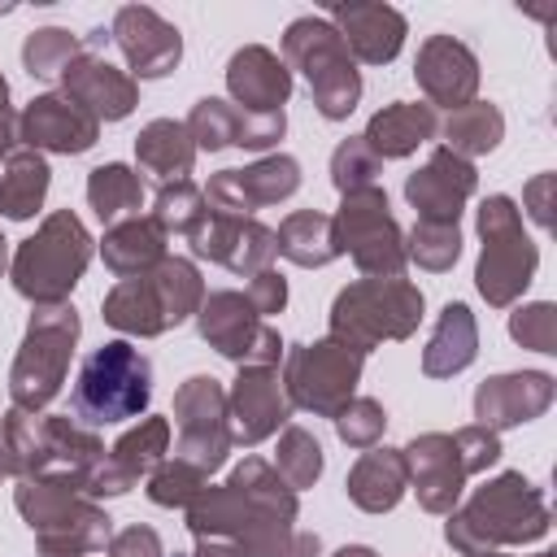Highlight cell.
Wrapping results in <instances>:
<instances>
[{
    "mask_svg": "<svg viewBox=\"0 0 557 557\" xmlns=\"http://www.w3.org/2000/svg\"><path fill=\"white\" fill-rule=\"evenodd\" d=\"M200 283L196 270L187 261H161L157 274L144 278H122L113 287V296L104 300V322L122 326V331H165L170 322L178 326L187 318V309L196 305Z\"/></svg>",
    "mask_w": 557,
    "mask_h": 557,
    "instance_id": "cell-2",
    "label": "cell"
},
{
    "mask_svg": "<svg viewBox=\"0 0 557 557\" xmlns=\"http://www.w3.org/2000/svg\"><path fill=\"white\" fill-rule=\"evenodd\" d=\"M44 187H48V165L35 152H17L9 161V174L0 178V209L9 218H30L35 205L44 200Z\"/></svg>",
    "mask_w": 557,
    "mask_h": 557,
    "instance_id": "cell-28",
    "label": "cell"
},
{
    "mask_svg": "<svg viewBox=\"0 0 557 557\" xmlns=\"http://www.w3.org/2000/svg\"><path fill=\"white\" fill-rule=\"evenodd\" d=\"M339 226H344V244L339 248H352L361 270H387V274L400 270V261H405L400 235H396V222L387 218V196L379 187L348 191Z\"/></svg>",
    "mask_w": 557,
    "mask_h": 557,
    "instance_id": "cell-8",
    "label": "cell"
},
{
    "mask_svg": "<svg viewBox=\"0 0 557 557\" xmlns=\"http://www.w3.org/2000/svg\"><path fill=\"white\" fill-rule=\"evenodd\" d=\"M148 396H152L148 357L135 344L113 339L83 361L74 392H70V409L87 426H109V422L139 418L148 409Z\"/></svg>",
    "mask_w": 557,
    "mask_h": 557,
    "instance_id": "cell-1",
    "label": "cell"
},
{
    "mask_svg": "<svg viewBox=\"0 0 557 557\" xmlns=\"http://www.w3.org/2000/svg\"><path fill=\"white\" fill-rule=\"evenodd\" d=\"M448 139H453V148L487 152V148H496V139H500V113L487 109V104H474V109H466V113H457V117L448 122Z\"/></svg>",
    "mask_w": 557,
    "mask_h": 557,
    "instance_id": "cell-32",
    "label": "cell"
},
{
    "mask_svg": "<svg viewBox=\"0 0 557 557\" xmlns=\"http://www.w3.org/2000/svg\"><path fill=\"white\" fill-rule=\"evenodd\" d=\"M405 492V461L392 453V448H379V453H366L348 479V496L361 505V509H392Z\"/></svg>",
    "mask_w": 557,
    "mask_h": 557,
    "instance_id": "cell-21",
    "label": "cell"
},
{
    "mask_svg": "<svg viewBox=\"0 0 557 557\" xmlns=\"http://www.w3.org/2000/svg\"><path fill=\"white\" fill-rule=\"evenodd\" d=\"M0 244H4V239H0ZM0 265H4V248H0Z\"/></svg>",
    "mask_w": 557,
    "mask_h": 557,
    "instance_id": "cell-40",
    "label": "cell"
},
{
    "mask_svg": "<svg viewBox=\"0 0 557 557\" xmlns=\"http://www.w3.org/2000/svg\"><path fill=\"white\" fill-rule=\"evenodd\" d=\"M74 83L78 104H91L96 117H126L131 113V83H122L109 65L100 61H65V87Z\"/></svg>",
    "mask_w": 557,
    "mask_h": 557,
    "instance_id": "cell-24",
    "label": "cell"
},
{
    "mask_svg": "<svg viewBox=\"0 0 557 557\" xmlns=\"http://www.w3.org/2000/svg\"><path fill=\"white\" fill-rule=\"evenodd\" d=\"M87 196L100 213V222H113L122 209H139V178L126 170V165H100L91 170V183H87Z\"/></svg>",
    "mask_w": 557,
    "mask_h": 557,
    "instance_id": "cell-29",
    "label": "cell"
},
{
    "mask_svg": "<svg viewBox=\"0 0 557 557\" xmlns=\"http://www.w3.org/2000/svg\"><path fill=\"white\" fill-rule=\"evenodd\" d=\"M287 57H296L300 65H309V87L318 96V109L326 117H344L352 104H357V91H361V78L357 70L348 65V52H344V35H335L326 22L318 17H305L287 30Z\"/></svg>",
    "mask_w": 557,
    "mask_h": 557,
    "instance_id": "cell-5",
    "label": "cell"
},
{
    "mask_svg": "<svg viewBox=\"0 0 557 557\" xmlns=\"http://www.w3.org/2000/svg\"><path fill=\"white\" fill-rule=\"evenodd\" d=\"M409 466L418 479V496L426 509H448L457 500L466 457H457V440L448 435H422L409 444Z\"/></svg>",
    "mask_w": 557,
    "mask_h": 557,
    "instance_id": "cell-14",
    "label": "cell"
},
{
    "mask_svg": "<svg viewBox=\"0 0 557 557\" xmlns=\"http://www.w3.org/2000/svg\"><path fill=\"white\" fill-rule=\"evenodd\" d=\"M235 413H239V440H261L265 431H274L287 418V400L278 396V383L270 379V370H248L239 374L235 387Z\"/></svg>",
    "mask_w": 557,
    "mask_h": 557,
    "instance_id": "cell-20",
    "label": "cell"
},
{
    "mask_svg": "<svg viewBox=\"0 0 557 557\" xmlns=\"http://www.w3.org/2000/svg\"><path fill=\"white\" fill-rule=\"evenodd\" d=\"M474 531L483 535L479 540V557L496 540H531V535H544L548 531V513L540 505V492H531V483L522 474H500L496 483H487L470 500V509L461 518L448 522V544L466 548V540Z\"/></svg>",
    "mask_w": 557,
    "mask_h": 557,
    "instance_id": "cell-3",
    "label": "cell"
},
{
    "mask_svg": "<svg viewBox=\"0 0 557 557\" xmlns=\"http://www.w3.org/2000/svg\"><path fill=\"white\" fill-rule=\"evenodd\" d=\"M78 335V318L74 309H48L39 313V322H30V335H26V348L13 366V396L17 405H44L57 383H61V370L70 361V344Z\"/></svg>",
    "mask_w": 557,
    "mask_h": 557,
    "instance_id": "cell-7",
    "label": "cell"
},
{
    "mask_svg": "<svg viewBox=\"0 0 557 557\" xmlns=\"http://www.w3.org/2000/svg\"><path fill=\"white\" fill-rule=\"evenodd\" d=\"M457 226H431V222H422L418 231H413V257L422 261V265H431V270H444L448 261H457Z\"/></svg>",
    "mask_w": 557,
    "mask_h": 557,
    "instance_id": "cell-34",
    "label": "cell"
},
{
    "mask_svg": "<svg viewBox=\"0 0 557 557\" xmlns=\"http://www.w3.org/2000/svg\"><path fill=\"white\" fill-rule=\"evenodd\" d=\"M296 183H300L296 178V161L292 157H274V161H261L252 170H222L209 183L205 196L218 205L213 213H252L257 205L296 191Z\"/></svg>",
    "mask_w": 557,
    "mask_h": 557,
    "instance_id": "cell-10",
    "label": "cell"
},
{
    "mask_svg": "<svg viewBox=\"0 0 557 557\" xmlns=\"http://www.w3.org/2000/svg\"><path fill=\"white\" fill-rule=\"evenodd\" d=\"M274 239H278L274 248L287 252V257L300 261V265H322V261H331V257L339 252L335 226H331V218H322V213H292V218L278 226Z\"/></svg>",
    "mask_w": 557,
    "mask_h": 557,
    "instance_id": "cell-25",
    "label": "cell"
},
{
    "mask_svg": "<svg viewBox=\"0 0 557 557\" xmlns=\"http://www.w3.org/2000/svg\"><path fill=\"white\" fill-rule=\"evenodd\" d=\"M418 78H422V87H426L435 100L457 104L461 96L474 91V57H470L461 44H453V39H431V44L422 48Z\"/></svg>",
    "mask_w": 557,
    "mask_h": 557,
    "instance_id": "cell-19",
    "label": "cell"
},
{
    "mask_svg": "<svg viewBox=\"0 0 557 557\" xmlns=\"http://www.w3.org/2000/svg\"><path fill=\"white\" fill-rule=\"evenodd\" d=\"M335 17L348 26V44L366 57V61H392L396 48H400V35H405V22L400 13L392 9H335Z\"/></svg>",
    "mask_w": 557,
    "mask_h": 557,
    "instance_id": "cell-23",
    "label": "cell"
},
{
    "mask_svg": "<svg viewBox=\"0 0 557 557\" xmlns=\"http://www.w3.org/2000/svg\"><path fill=\"white\" fill-rule=\"evenodd\" d=\"M200 557H244L239 548H218V553H200Z\"/></svg>",
    "mask_w": 557,
    "mask_h": 557,
    "instance_id": "cell-38",
    "label": "cell"
},
{
    "mask_svg": "<svg viewBox=\"0 0 557 557\" xmlns=\"http://www.w3.org/2000/svg\"><path fill=\"white\" fill-rule=\"evenodd\" d=\"M126 252H139V261H152L157 252H161V235H157V226H148V222H126V226H117L109 239H104V257H109V265L122 274V265H126Z\"/></svg>",
    "mask_w": 557,
    "mask_h": 557,
    "instance_id": "cell-33",
    "label": "cell"
},
{
    "mask_svg": "<svg viewBox=\"0 0 557 557\" xmlns=\"http://www.w3.org/2000/svg\"><path fill=\"white\" fill-rule=\"evenodd\" d=\"M196 213H200V205H196V191L183 183L178 191H161V200H157V222L161 226H178V231H187L191 222H196Z\"/></svg>",
    "mask_w": 557,
    "mask_h": 557,
    "instance_id": "cell-36",
    "label": "cell"
},
{
    "mask_svg": "<svg viewBox=\"0 0 557 557\" xmlns=\"http://www.w3.org/2000/svg\"><path fill=\"white\" fill-rule=\"evenodd\" d=\"M339 557H374V553H370V548H344Z\"/></svg>",
    "mask_w": 557,
    "mask_h": 557,
    "instance_id": "cell-39",
    "label": "cell"
},
{
    "mask_svg": "<svg viewBox=\"0 0 557 557\" xmlns=\"http://www.w3.org/2000/svg\"><path fill=\"white\" fill-rule=\"evenodd\" d=\"M470 357H474V322H470V309L466 305H448L422 366H426V374H453V370L470 366Z\"/></svg>",
    "mask_w": 557,
    "mask_h": 557,
    "instance_id": "cell-26",
    "label": "cell"
},
{
    "mask_svg": "<svg viewBox=\"0 0 557 557\" xmlns=\"http://www.w3.org/2000/svg\"><path fill=\"white\" fill-rule=\"evenodd\" d=\"M435 131V117L426 104H392L383 113H374L370 131H366V144L383 157H405L413 152L426 135Z\"/></svg>",
    "mask_w": 557,
    "mask_h": 557,
    "instance_id": "cell-22",
    "label": "cell"
},
{
    "mask_svg": "<svg viewBox=\"0 0 557 557\" xmlns=\"http://www.w3.org/2000/svg\"><path fill=\"white\" fill-rule=\"evenodd\" d=\"M231 91L248 104V113H278L292 91V78L265 48H248L231 61Z\"/></svg>",
    "mask_w": 557,
    "mask_h": 557,
    "instance_id": "cell-18",
    "label": "cell"
},
{
    "mask_svg": "<svg viewBox=\"0 0 557 557\" xmlns=\"http://www.w3.org/2000/svg\"><path fill=\"white\" fill-rule=\"evenodd\" d=\"M470 187H474V170L453 152H435V161L405 183L409 200L431 226H457V205L466 200Z\"/></svg>",
    "mask_w": 557,
    "mask_h": 557,
    "instance_id": "cell-11",
    "label": "cell"
},
{
    "mask_svg": "<svg viewBox=\"0 0 557 557\" xmlns=\"http://www.w3.org/2000/svg\"><path fill=\"white\" fill-rule=\"evenodd\" d=\"M22 135L30 144H44V148H57V152H83L96 139V117H87L78 104L61 100V96H44L26 109Z\"/></svg>",
    "mask_w": 557,
    "mask_h": 557,
    "instance_id": "cell-17",
    "label": "cell"
},
{
    "mask_svg": "<svg viewBox=\"0 0 557 557\" xmlns=\"http://www.w3.org/2000/svg\"><path fill=\"white\" fill-rule=\"evenodd\" d=\"M553 396V379L548 374H505V379H492L479 387L474 396V409H479V422L487 426H513V422H527L531 413H540Z\"/></svg>",
    "mask_w": 557,
    "mask_h": 557,
    "instance_id": "cell-16",
    "label": "cell"
},
{
    "mask_svg": "<svg viewBox=\"0 0 557 557\" xmlns=\"http://www.w3.org/2000/svg\"><path fill=\"white\" fill-rule=\"evenodd\" d=\"M87 244L91 239L74 213H52L44 222V231L22 244V252L13 261L17 292L35 296V300H61L87 265V252H91Z\"/></svg>",
    "mask_w": 557,
    "mask_h": 557,
    "instance_id": "cell-4",
    "label": "cell"
},
{
    "mask_svg": "<svg viewBox=\"0 0 557 557\" xmlns=\"http://www.w3.org/2000/svg\"><path fill=\"white\" fill-rule=\"evenodd\" d=\"M161 444H165V422L161 418H152L144 431H135V435H126L117 448H113V461L122 466L117 470V479H122V487L139 474V470H148L157 457H161Z\"/></svg>",
    "mask_w": 557,
    "mask_h": 557,
    "instance_id": "cell-31",
    "label": "cell"
},
{
    "mask_svg": "<svg viewBox=\"0 0 557 557\" xmlns=\"http://www.w3.org/2000/svg\"><path fill=\"white\" fill-rule=\"evenodd\" d=\"M117 39H122V48H126V57H131L139 78L165 74L178 61V52H183L178 48V30H170L148 9H122L117 13Z\"/></svg>",
    "mask_w": 557,
    "mask_h": 557,
    "instance_id": "cell-15",
    "label": "cell"
},
{
    "mask_svg": "<svg viewBox=\"0 0 557 557\" xmlns=\"http://www.w3.org/2000/svg\"><path fill=\"white\" fill-rule=\"evenodd\" d=\"M357 366H361V352L352 344H313V348H300L292 352V396L309 409H322V413H335L339 396L352 392V379H357Z\"/></svg>",
    "mask_w": 557,
    "mask_h": 557,
    "instance_id": "cell-9",
    "label": "cell"
},
{
    "mask_svg": "<svg viewBox=\"0 0 557 557\" xmlns=\"http://www.w3.org/2000/svg\"><path fill=\"white\" fill-rule=\"evenodd\" d=\"M239 305H244L239 296L218 292V296H209V305H205V313H200L205 339H213V348L226 352V357H248V352H252L257 326H252V318H235Z\"/></svg>",
    "mask_w": 557,
    "mask_h": 557,
    "instance_id": "cell-27",
    "label": "cell"
},
{
    "mask_svg": "<svg viewBox=\"0 0 557 557\" xmlns=\"http://www.w3.org/2000/svg\"><path fill=\"white\" fill-rule=\"evenodd\" d=\"M409 287L405 283H361V287H348L339 300H335V335H352L357 352L366 344H374L379 335H396V326L387 322L392 313V300H400Z\"/></svg>",
    "mask_w": 557,
    "mask_h": 557,
    "instance_id": "cell-12",
    "label": "cell"
},
{
    "mask_svg": "<svg viewBox=\"0 0 557 557\" xmlns=\"http://www.w3.org/2000/svg\"><path fill=\"white\" fill-rule=\"evenodd\" d=\"M187 131L174 126V122H152L144 135H139V161H148L157 174H183L187 161H191V148L183 144Z\"/></svg>",
    "mask_w": 557,
    "mask_h": 557,
    "instance_id": "cell-30",
    "label": "cell"
},
{
    "mask_svg": "<svg viewBox=\"0 0 557 557\" xmlns=\"http://www.w3.org/2000/svg\"><path fill=\"white\" fill-rule=\"evenodd\" d=\"M513 335L540 352H553V305H531L513 313Z\"/></svg>",
    "mask_w": 557,
    "mask_h": 557,
    "instance_id": "cell-35",
    "label": "cell"
},
{
    "mask_svg": "<svg viewBox=\"0 0 557 557\" xmlns=\"http://www.w3.org/2000/svg\"><path fill=\"white\" fill-rule=\"evenodd\" d=\"M9 91H4V78H0V152L9 148Z\"/></svg>",
    "mask_w": 557,
    "mask_h": 557,
    "instance_id": "cell-37",
    "label": "cell"
},
{
    "mask_svg": "<svg viewBox=\"0 0 557 557\" xmlns=\"http://www.w3.org/2000/svg\"><path fill=\"white\" fill-rule=\"evenodd\" d=\"M191 131L200 148H222V144H244V148H265L270 139L283 135V109L265 117H248L231 109L226 100H200L191 113Z\"/></svg>",
    "mask_w": 557,
    "mask_h": 557,
    "instance_id": "cell-13",
    "label": "cell"
},
{
    "mask_svg": "<svg viewBox=\"0 0 557 557\" xmlns=\"http://www.w3.org/2000/svg\"><path fill=\"white\" fill-rule=\"evenodd\" d=\"M479 226H483V261H479V292L492 300V305H505L518 287L531 283V270H535V248L531 239L522 235V222H518V209L505 200V196H492L479 213Z\"/></svg>",
    "mask_w": 557,
    "mask_h": 557,
    "instance_id": "cell-6",
    "label": "cell"
}]
</instances>
